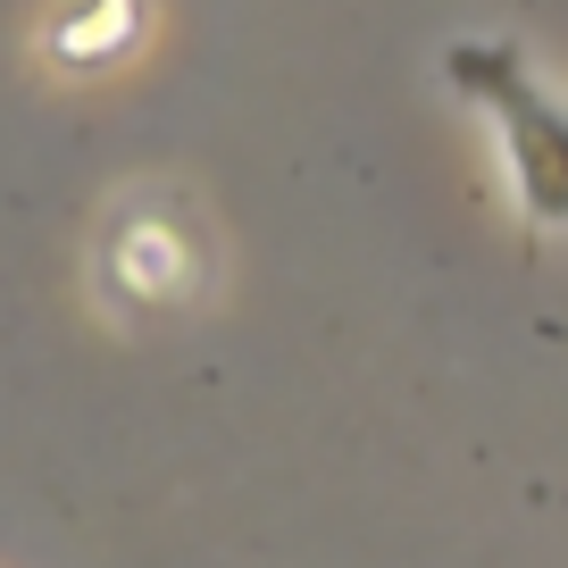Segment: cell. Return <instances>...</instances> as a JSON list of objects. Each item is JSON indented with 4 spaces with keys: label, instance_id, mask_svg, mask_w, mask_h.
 <instances>
[{
    "label": "cell",
    "instance_id": "1",
    "mask_svg": "<svg viewBox=\"0 0 568 568\" xmlns=\"http://www.w3.org/2000/svg\"><path fill=\"white\" fill-rule=\"evenodd\" d=\"M444 68H452V84L501 125L518 201H527L544 226H568V101H551V92L535 84V68L510 42H460Z\"/></svg>",
    "mask_w": 568,
    "mask_h": 568
},
{
    "label": "cell",
    "instance_id": "2",
    "mask_svg": "<svg viewBox=\"0 0 568 568\" xmlns=\"http://www.w3.org/2000/svg\"><path fill=\"white\" fill-rule=\"evenodd\" d=\"M109 293H125V302H176L184 293V251L176 234H134V217H118L109 226Z\"/></svg>",
    "mask_w": 568,
    "mask_h": 568
}]
</instances>
